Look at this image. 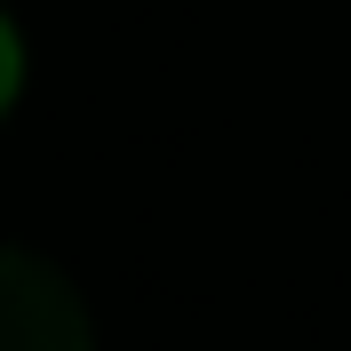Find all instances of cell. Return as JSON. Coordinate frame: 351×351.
<instances>
[{
	"instance_id": "obj_1",
	"label": "cell",
	"mask_w": 351,
	"mask_h": 351,
	"mask_svg": "<svg viewBox=\"0 0 351 351\" xmlns=\"http://www.w3.org/2000/svg\"><path fill=\"white\" fill-rule=\"evenodd\" d=\"M0 351H96L80 287L32 247H0Z\"/></svg>"
},
{
	"instance_id": "obj_2",
	"label": "cell",
	"mask_w": 351,
	"mask_h": 351,
	"mask_svg": "<svg viewBox=\"0 0 351 351\" xmlns=\"http://www.w3.org/2000/svg\"><path fill=\"white\" fill-rule=\"evenodd\" d=\"M16 80H24V48H16V24L0 16V112L16 104Z\"/></svg>"
}]
</instances>
